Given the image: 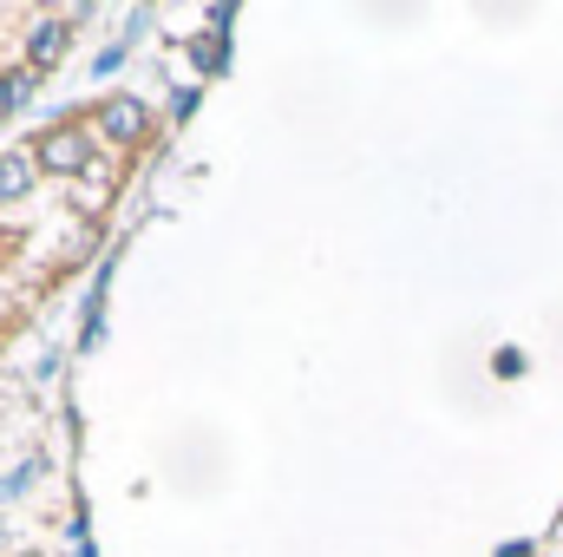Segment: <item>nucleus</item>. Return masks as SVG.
I'll list each match as a JSON object with an SVG mask.
<instances>
[{
  "label": "nucleus",
  "mask_w": 563,
  "mask_h": 557,
  "mask_svg": "<svg viewBox=\"0 0 563 557\" xmlns=\"http://www.w3.org/2000/svg\"><path fill=\"white\" fill-rule=\"evenodd\" d=\"M92 125H99L106 139H144V106L139 99H106V106L92 112Z\"/></svg>",
  "instance_id": "f03ea898"
},
{
  "label": "nucleus",
  "mask_w": 563,
  "mask_h": 557,
  "mask_svg": "<svg viewBox=\"0 0 563 557\" xmlns=\"http://www.w3.org/2000/svg\"><path fill=\"white\" fill-rule=\"evenodd\" d=\"M33 171H40V157H26V151H7V157H0V204H13L20 190H33Z\"/></svg>",
  "instance_id": "7ed1b4c3"
},
{
  "label": "nucleus",
  "mask_w": 563,
  "mask_h": 557,
  "mask_svg": "<svg viewBox=\"0 0 563 557\" xmlns=\"http://www.w3.org/2000/svg\"><path fill=\"white\" fill-rule=\"evenodd\" d=\"M59 53H66V20H40L33 40H26V59H33V66H53Z\"/></svg>",
  "instance_id": "20e7f679"
},
{
  "label": "nucleus",
  "mask_w": 563,
  "mask_h": 557,
  "mask_svg": "<svg viewBox=\"0 0 563 557\" xmlns=\"http://www.w3.org/2000/svg\"><path fill=\"white\" fill-rule=\"evenodd\" d=\"M26 92H33V73H7V79H0V119H7L13 106H26Z\"/></svg>",
  "instance_id": "39448f33"
},
{
  "label": "nucleus",
  "mask_w": 563,
  "mask_h": 557,
  "mask_svg": "<svg viewBox=\"0 0 563 557\" xmlns=\"http://www.w3.org/2000/svg\"><path fill=\"white\" fill-rule=\"evenodd\" d=\"M40 171H59V177H73V171H86L92 164V139L79 132V125H53L46 139H40Z\"/></svg>",
  "instance_id": "f257e3e1"
}]
</instances>
